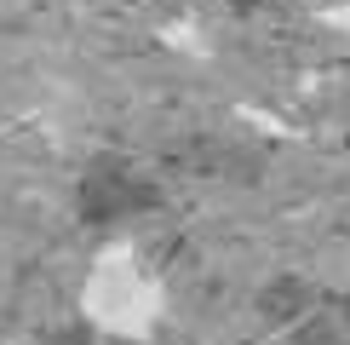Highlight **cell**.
<instances>
[{"label": "cell", "mask_w": 350, "mask_h": 345, "mask_svg": "<svg viewBox=\"0 0 350 345\" xmlns=\"http://www.w3.org/2000/svg\"><path fill=\"white\" fill-rule=\"evenodd\" d=\"M144 201H155V190L144 179H133V172H92V184H86V207H92V219H115V213H133L144 207Z\"/></svg>", "instance_id": "1"}, {"label": "cell", "mask_w": 350, "mask_h": 345, "mask_svg": "<svg viewBox=\"0 0 350 345\" xmlns=\"http://www.w3.org/2000/svg\"><path fill=\"white\" fill-rule=\"evenodd\" d=\"M299 299H310V294H304V282H299V277H287L282 288H270V294H265V311H270V316H282V322H299V316H304Z\"/></svg>", "instance_id": "2"}, {"label": "cell", "mask_w": 350, "mask_h": 345, "mask_svg": "<svg viewBox=\"0 0 350 345\" xmlns=\"http://www.w3.org/2000/svg\"><path fill=\"white\" fill-rule=\"evenodd\" d=\"M333 305H339V322L350 328V288H345V294H339V299H333Z\"/></svg>", "instance_id": "3"}, {"label": "cell", "mask_w": 350, "mask_h": 345, "mask_svg": "<svg viewBox=\"0 0 350 345\" xmlns=\"http://www.w3.org/2000/svg\"><path fill=\"white\" fill-rule=\"evenodd\" d=\"M282 345H287V340H282Z\"/></svg>", "instance_id": "4"}]
</instances>
